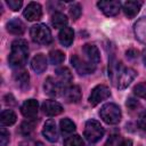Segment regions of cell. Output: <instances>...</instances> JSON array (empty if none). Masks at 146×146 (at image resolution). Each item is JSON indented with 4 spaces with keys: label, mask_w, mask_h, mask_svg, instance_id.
Wrapping results in <instances>:
<instances>
[{
    "label": "cell",
    "mask_w": 146,
    "mask_h": 146,
    "mask_svg": "<svg viewBox=\"0 0 146 146\" xmlns=\"http://www.w3.org/2000/svg\"><path fill=\"white\" fill-rule=\"evenodd\" d=\"M29 57V44L24 39H17L11 43L8 63L13 68H22Z\"/></svg>",
    "instance_id": "cell-1"
},
{
    "label": "cell",
    "mask_w": 146,
    "mask_h": 146,
    "mask_svg": "<svg viewBox=\"0 0 146 146\" xmlns=\"http://www.w3.org/2000/svg\"><path fill=\"white\" fill-rule=\"evenodd\" d=\"M99 116L107 124H116L121 121L122 117L121 108L114 103H107L102 106L99 111Z\"/></svg>",
    "instance_id": "cell-2"
},
{
    "label": "cell",
    "mask_w": 146,
    "mask_h": 146,
    "mask_svg": "<svg viewBox=\"0 0 146 146\" xmlns=\"http://www.w3.org/2000/svg\"><path fill=\"white\" fill-rule=\"evenodd\" d=\"M32 40L38 44H49L51 42V32L44 24H35L30 30Z\"/></svg>",
    "instance_id": "cell-3"
},
{
    "label": "cell",
    "mask_w": 146,
    "mask_h": 146,
    "mask_svg": "<svg viewBox=\"0 0 146 146\" xmlns=\"http://www.w3.org/2000/svg\"><path fill=\"white\" fill-rule=\"evenodd\" d=\"M105 133L102 124L96 120H88L84 127V137L89 143H97L103 138Z\"/></svg>",
    "instance_id": "cell-4"
},
{
    "label": "cell",
    "mask_w": 146,
    "mask_h": 146,
    "mask_svg": "<svg viewBox=\"0 0 146 146\" xmlns=\"http://www.w3.org/2000/svg\"><path fill=\"white\" fill-rule=\"evenodd\" d=\"M136 75H137V72L133 68L122 66L121 70L119 71V74L116 76V80H115L114 86L117 89H125L133 81V79L136 78Z\"/></svg>",
    "instance_id": "cell-5"
},
{
    "label": "cell",
    "mask_w": 146,
    "mask_h": 146,
    "mask_svg": "<svg viewBox=\"0 0 146 146\" xmlns=\"http://www.w3.org/2000/svg\"><path fill=\"white\" fill-rule=\"evenodd\" d=\"M71 64L73 65V67L75 68V71L81 74V75H87V74H91L95 72L96 70V64L89 62V60H83L81 59L78 55H73L71 57Z\"/></svg>",
    "instance_id": "cell-6"
},
{
    "label": "cell",
    "mask_w": 146,
    "mask_h": 146,
    "mask_svg": "<svg viewBox=\"0 0 146 146\" xmlns=\"http://www.w3.org/2000/svg\"><path fill=\"white\" fill-rule=\"evenodd\" d=\"M111 96V91H110V88L107 86H104V84H98L96 86L91 92H90V96H89V104L91 106H96L98 105L100 102L107 99L108 97Z\"/></svg>",
    "instance_id": "cell-7"
},
{
    "label": "cell",
    "mask_w": 146,
    "mask_h": 146,
    "mask_svg": "<svg viewBox=\"0 0 146 146\" xmlns=\"http://www.w3.org/2000/svg\"><path fill=\"white\" fill-rule=\"evenodd\" d=\"M98 8L103 11L104 15L111 17L119 14L121 9V2L119 0H103L97 2Z\"/></svg>",
    "instance_id": "cell-8"
},
{
    "label": "cell",
    "mask_w": 146,
    "mask_h": 146,
    "mask_svg": "<svg viewBox=\"0 0 146 146\" xmlns=\"http://www.w3.org/2000/svg\"><path fill=\"white\" fill-rule=\"evenodd\" d=\"M23 15L30 22L39 21L42 17V7L38 2H30L26 6V8L24 9Z\"/></svg>",
    "instance_id": "cell-9"
},
{
    "label": "cell",
    "mask_w": 146,
    "mask_h": 146,
    "mask_svg": "<svg viewBox=\"0 0 146 146\" xmlns=\"http://www.w3.org/2000/svg\"><path fill=\"white\" fill-rule=\"evenodd\" d=\"M43 89H44V92L50 97H57L60 94H63V90H64L62 86L59 84V82L52 76H48L44 80Z\"/></svg>",
    "instance_id": "cell-10"
},
{
    "label": "cell",
    "mask_w": 146,
    "mask_h": 146,
    "mask_svg": "<svg viewBox=\"0 0 146 146\" xmlns=\"http://www.w3.org/2000/svg\"><path fill=\"white\" fill-rule=\"evenodd\" d=\"M42 135L50 143H56L58 140V130L56 127V122L51 119L47 120L42 128Z\"/></svg>",
    "instance_id": "cell-11"
},
{
    "label": "cell",
    "mask_w": 146,
    "mask_h": 146,
    "mask_svg": "<svg viewBox=\"0 0 146 146\" xmlns=\"http://www.w3.org/2000/svg\"><path fill=\"white\" fill-rule=\"evenodd\" d=\"M39 111V104L35 99H27L21 106V113L26 119H34Z\"/></svg>",
    "instance_id": "cell-12"
},
{
    "label": "cell",
    "mask_w": 146,
    "mask_h": 146,
    "mask_svg": "<svg viewBox=\"0 0 146 146\" xmlns=\"http://www.w3.org/2000/svg\"><path fill=\"white\" fill-rule=\"evenodd\" d=\"M55 73H56V76H57L56 80L59 82V84L62 86L63 89H65L66 87L71 86V83H72V81H73V76H72L71 71H70L67 67H65V66L58 67V68L55 71Z\"/></svg>",
    "instance_id": "cell-13"
},
{
    "label": "cell",
    "mask_w": 146,
    "mask_h": 146,
    "mask_svg": "<svg viewBox=\"0 0 146 146\" xmlns=\"http://www.w3.org/2000/svg\"><path fill=\"white\" fill-rule=\"evenodd\" d=\"M63 97L66 103H78L81 99V90L79 86L71 84L63 90Z\"/></svg>",
    "instance_id": "cell-14"
},
{
    "label": "cell",
    "mask_w": 146,
    "mask_h": 146,
    "mask_svg": "<svg viewBox=\"0 0 146 146\" xmlns=\"http://www.w3.org/2000/svg\"><path fill=\"white\" fill-rule=\"evenodd\" d=\"M42 111L46 115L48 116H56L58 114H60L63 112V106L56 102V100H51V99H48V100H44L42 103Z\"/></svg>",
    "instance_id": "cell-15"
},
{
    "label": "cell",
    "mask_w": 146,
    "mask_h": 146,
    "mask_svg": "<svg viewBox=\"0 0 146 146\" xmlns=\"http://www.w3.org/2000/svg\"><path fill=\"white\" fill-rule=\"evenodd\" d=\"M141 5L143 2L141 1H135V0H129V1H125L123 3V13L124 15L128 17V18H133L140 10L141 8Z\"/></svg>",
    "instance_id": "cell-16"
},
{
    "label": "cell",
    "mask_w": 146,
    "mask_h": 146,
    "mask_svg": "<svg viewBox=\"0 0 146 146\" xmlns=\"http://www.w3.org/2000/svg\"><path fill=\"white\" fill-rule=\"evenodd\" d=\"M133 32L136 39L141 43L146 44V16L139 18L133 25Z\"/></svg>",
    "instance_id": "cell-17"
},
{
    "label": "cell",
    "mask_w": 146,
    "mask_h": 146,
    "mask_svg": "<svg viewBox=\"0 0 146 146\" xmlns=\"http://www.w3.org/2000/svg\"><path fill=\"white\" fill-rule=\"evenodd\" d=\"M82 51H83V54L86 55V57L88 58L89 62H91V63H94L96 65L99 63V60H100V54H99L98 48L95 44L86 43L82 47Z\"/></svg>",
    "instance_id": "cell-18"
},
{
    "label": "cell",
    "mask_w": 146,
    "mask_h": 146,
    "mask_svg": "<svg viewBox=\"0 0 146 146\" xmlns=\"http://www.w3.org/2000/svg\"><path fill=\"white\" fill-rule=\"evenodd\" d=\"M31 67L38 74L43 73L47 70V58H46V56L43 54H36L31 60Z\"/></svg>",
    "instance_id": "cell-19"
},
{
    "label": "cell",
    "mask_w": 146,
    "mask_h": 146,
    "mask_svg": "<svg viewBox=\"0 0 146 146\" xmlns=\"http://www.w3.org/2000/svg\"><path fill=\"white\" fill-rule=\"evenodd\" d=\"M14 81L17 83V86L22 89L25 90L29 87V81H30V75L29 73L23 70V68H18L17 71L14 72Z\"/></svg>",
    "instance_id": "cell-20"
},
{
    "label": "cell",
    "mask_w": 146,
    "mask_h": 146,
    "mask_svg": "<svg viewBox=\"0 0 146 146\" xmlns=\"http://www.w3.org/2000/svg\"><path fill=\"white\" fill-rule=\"evenodd\" d=\"M7 31L14 35H22L25 31V25L19 18H13L7 23Z\"/></svg>",
    "instance_id": "cell-21"
},
{
    "label": "cell",
    "mask_w": 146,
    "mask_h": 146,
    "mask_svg": "<svg viewBox=\"0 0 146 146\" xmlns=\"http://www.w3.org/2000/svg\"><path fill=\"white\" fill-rule=\"evenodd\" d=\"M58 40L60 42V44H63L64 47H70L74 40V32L71 27L66 26L64 29L60 30L59 34H58Z\"/></svg>",
    "instance_id": "cell-22"
},
{
    "label": "cell",
    "mask_w": 146,
    "mask_h": 146,
    "mask_svg": "<svg viewBox=\"0 0 146 146\" xmlns=\"http://www.w3.org/2000/svg\"><path fill=\"white\" fill-rule=\"evenodd\" d=\"M17 120V116L13 110H3L0 115V124L1 127L13 125Z\"/></svg>",
    "instance_id": "cell-23"
},
{
    "label": "cell",
    "mask_w": 146,
    "mask_h": 146,
    "mask_svg": "<svg viewBox=\"0 0 146 146\" xmlns=\"http://www.w3.org/2000/svg\"><path fill=\"white\" fill-rule=\"evenodd\" d=\"M67 22H68V19H67V17L63 13L57 11V13L52 14V16H51V25L54 27H56V29H64V27H66Z\"/></svg>",
    "instance_id": "cell-24"
},
{
    "label": "cell",
    "mask_w": 146,
    "mask_h": 146,
    "mask_svg": "<svg viewBox=\"0 0 146 146\" xmlns=\"http://www.w3.org/2000/svg\"><path fill=\"white\" fill-rule=\"evenodd\" d=\"M59 125H60V131L63 135H70L75 131V123L68 117L62 119L59 122Z\"/></svg>",
    "instance_id": "cell-25"
},
{
    "label": "cell",
    "mask_w": 146,
    "mask_h": 146,
    "mask_svg": "<svg viewBox=\"0 0 146 146\" xmlns=\"http://www.w3.org/2000/svg\"><path fill=\"white\" fill-rule=\"evenodd\" d=\"M34 127H35V120L34 119H27L26 121H24L21 127H19V132L23 135V136H29L33 130H34Z\"/></svg>",
    "instance_id": "cell-26"
},
{
    "label": "cell",
    "mask_w": 146,
    "mask_h": 146,
    "mask_svg": "<svg viewBox=\"0 0 146 146\" xmlns=\"http://www.w3.org/2000/svg\"><path fill=\"white\" fill-rule=\"evenodd\" d=\"M65 55L60 50H51L49 52V60L52 65H59L64 62Z\"/></svg>",
    "instance_id": "cell-27"
},
{
    "label": "cell",
    "mask_w": 146,
    "mask_h": 146,
    "mask_svg": "<svg viewBox=\"0 0 146 146\" xmlns=\"http://www.w3.org/2000/svg\"><path fill=\"white\" fill-rule=\"evenodd\" d=\"M64 146H84V143L79 135H72L65 138Z\"/></svg>",
    "instance_id": "cell-28"
},
{
    "label": "cell",
    "mask_w": 146,
    "mask_h": 146,
    "mask_svg": "<svg viewBox=\"0 0 146 146\" xmlns=\"http://www.w3.org/2000/svg\"><path fill=\"white\" fill-rule=\"evenodd\" d=\"M81 13H82V8H81V5L80 3L74 2V3L71 5V7H70V16L74 21H76L78 18H80Z\"/></svg>",
    "instance_id": "cell-29"
},
{
    "label": "cell",
    "mask_w": 146,
    "mask_h": 146,
    "mask_svg": "<svg viewBox=\"0 0 146 146\" xmlns=\"http://www.w3.org/2000/svg\"><path fill=\"white\" fill-rule=\"evenodd\" d=\"M123 141H124V139L120 135H112L106 140L104 146H121L123 144Z\"/></svg>",
    "instance_id": "cell-30"
},
{
    "label": "cell",
    "mask_w": 146,
    "mask_h": 146,
    "mask_svg": "<svg viewBox=\"0 0 146 146\" xmlns=\"http://www.w3.org/2000/svg\"><path fill=\"white\" fill-rule=\"evenodd\" d=\"M133 94L140 98L146 99V82H140L133 87Z\"/></svg>",
    "instance_id": "cell-31"
},
{
    "label": "cell",
    "mask_w": 146,
    "mask_h": 146,
    "mask_svg": "<svg viewBox=\"0 0 146 146\" xmlns=\"http://www.w3.org/2000/svg\"><path fill=\"white\" fill-rule=\"evenodd\" d=\"M9 140H10V135L2 127L1 130H0V144H1V146H7V144L9 143Z\"/></svg>",
    "instance_id": "cell-32"
},
{
    "label": "cell",
    "mask_w": 146,
    "mask_h": 146,
    "mask_svg": "<svg viewBox=\"0 0 146 146\" xmlns=\"http://www.w3.org/2000/svg\"><path fill=\"white\" fill-rule=\"evenodd\" d=\"M7 5H8V7H9L11 10L17 11V10L21 9L23 2H22V0H7Z\"/></svg>",
    "instance_id": "cell-33"
},
{
    "label": "cell",
    "mask_w": 146,
    "mask_h": 146,
    "mask_svg": "<svg viewBox=\"0 0 146 146\" xmlns=\"http://www.w3.org/2000/svg\"><path fill=\"white\" fill-rule=\"evenodd\" d=\"M138 127L146 131V111H144L143 113H140L139 117H138Z\"/></svg>",
    "instance_id": "cell-34"
},
{
    "label": "cell",
    "mask_w": 146,
    "mask_h": 146,
    "mask_svg": "<svg viewBox=\"0 0 146 146\" xmlns=\"http://www.w3.org/2000/svg\"><path fill=\"white\" fill-rule=\"evenodd\" d=\"M127 106H128L130 110H135V108H137V107L139 106V103H138L136 99H133V98H129V99L127 100Z\"/></svg>",
    "instance_id": "cell-35"
},
{
    "label": "cell",
    "mask_w": 146,
    "mask_h": 146,
    "mask_svg": "<svg viewBox=\"0 0 146 146\" xmlns=\"http://www.w3.org/2000/svg\"><path fill=\"white\" fill-rule=\"evenodd\" d=\"M138 54H139L138 50H137V49H133V48L129 49V50L125 52L127 57H128V58H131V59H132V58H137V57H138Z\"/></svg>",
    "instance_id": "cell-36"
},
{
    "label": "cell",
    "mask_w": 146,
    "mask_h": 146,
    "mask_svg": "<svg viewBox=\"0 0 146 146\" xmlns=\"http://www.w3.org/2000/svg\"><path fill=\"white\" fill-rule=\"evenodd\" d=\"M19 146H40L39 143L34 141V140H31V139H26V140H23Z\"/></svg>",
    "instance_id": "cell-37"
},
{
    "label": "cell",
    "mask_w": 146,
    "mask_h": 146,
    "mask_svg": "<svg viewBox=\"0 0 146 146\" xmlns=\"http://www.w3.org/2000/svg\"><path fill=\"white\" fill-rule=\"evenodd\" d=\"M121 146H132V141H131L130 139H128V140H124V141H123V144H122Z\"/></svg>",
    "instance_id": "cell-38"
},
{
    "label": "cell",
    "mask_w": 146,
    "mask_h": 146,
    "mask_svg": "<svg viewBox=\"0 0 146 146\" xmlns=\"http://www.w3.org/2000/svg\"><path fill=\"white\" fill-rule=\"evenodd\" d=\"M143 62H144V64H145V66H146V49H145L144 52H143Z\"/></svg>",
    "instance_id": "cell-39"
}]
</instances>
